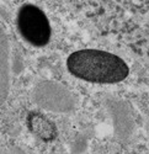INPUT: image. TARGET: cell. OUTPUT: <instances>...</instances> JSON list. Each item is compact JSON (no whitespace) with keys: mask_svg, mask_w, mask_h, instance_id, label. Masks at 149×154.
Returning <instances> with one entry per match:
<instances>
[{"mask_svg":"<svg viewBox=\"0 0 149 154\" xmlns=\"http://www.w3.org/2000/svg\"><path fill=\"white\" fill-rule=\"evenodd\" d=\"M17 29L26 42L43 47L51 40V25L44 12L32 4H25L17 12Z\"/></svg>","mask_w":149,"mask_h":154,"instance_id":"cell-2","label":"cell"},{"mask_svg":"<svg viewBox=\"0 0 149 154\" xmlns=\"http://www.w3.org/2000/svg\"><path fill=\"white\" fill-rule=\"evenodd\" d=\"M27 123L30 131H32L37 137L43 140H51L57 136V130L53 122H51L46 116L38 112L30 113Z\"/></svg>","mask_w":149,"mask_h":154,"instance_id":"cell-3","label":"cell"},{"mask_svg":"<svg viewBox=\"0 0 149 154\" xmlns=\"http://www.w3.org/2000/svg\"><path fill=\"white\" fill-rule=\"evenodd\" d=\"M67 68L78 79L97 84L120 83L129 73L123 59L100 49H80L71 53L67 59Z\"/></svg>","mask_w":149,"mask_h":154,"instance_id":"cell-1","label":"cell"}]
</instances>
